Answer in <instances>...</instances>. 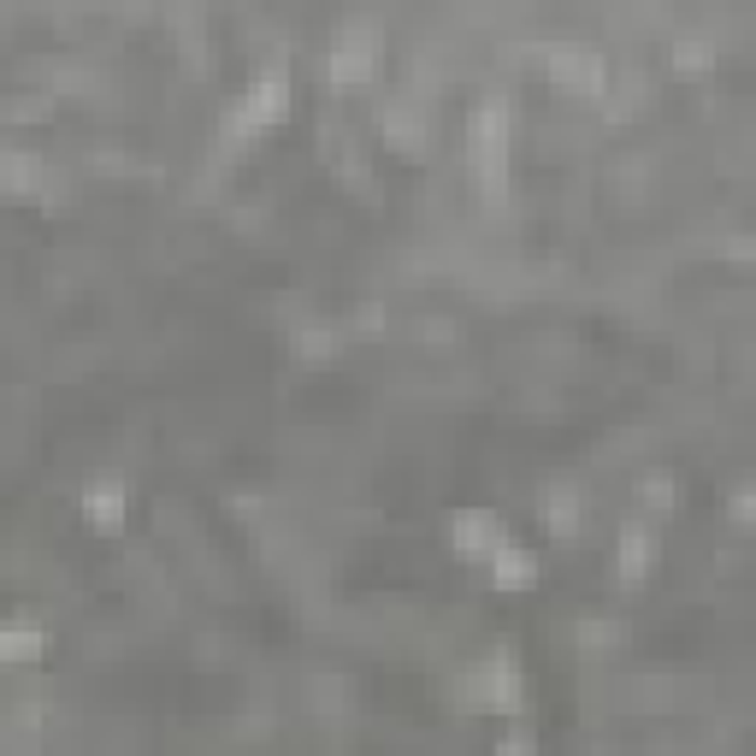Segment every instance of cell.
Returning <instances> with one entry per match:
<instances>
[{
    "instance_id": "4",
    "label": "cell",
    "mask_w": 756,
    "mask_h": 756,
    "mask_svg": "<svg viewBox=\"0 0 756 756\" xmlns=\"http://www.w3.org/2000/svg\"><path fill=\"white\" fill-rule=\"evenodd\" d=\"M497 538V520L491 514H461V526H455V544L461 550H485Z\"/></svg>"
},
{
    "instance_id": "6",
    "label": "cell",
    "mask_w": 756,
    "mask_h": 756,
    "mask_svg": "<svg viewBox=\"0 0 756 756\" xmlns=\"http://www.w3.org/2000/svg\"><path fill=\"white\" fill-rule=\"evenodd\" d=\"M42 644V632L36 627H12V632H0V656H30Z\"/></svg>"
},
{
    "instance_id": "1",
    "label": "cell",
    "mask_w": 756,
    "mask_h": 756,
    "mask_svg": "<svg viewBox=\"0 0 756 756\" xmlns=\"http://www.w3.org/2000/svg\"><path fill=\"white\" fill-rule=\"evenodd\" d=\"M284 113V77H260L249 89V101H243V119L249 125H272Z\"/></svg>"
},
{
    "instance_id": "3",
    "label": "cell",
    "mask_w": 756,
    "mask_h": 756,
    "mask_svg": "<svg viewBox=\"0 0 756 756\" xmlns=\"http://www.w3.org/2000/svg\"><path fill=\"white\" fill-rule=\"evenodd\" d=\"M532 573H538V562H532L526 550H503V556H497V585H503V591L532 585Z\"/></svg>"
},
{
    "instance_id": "8",
    "label": "cell",
    "mask_w": 756,
    "mask_h": 756,
    "mask_svg": "<svg viewBox=\"0 0 756 756\" xmlns=\"http://www.w3.org/2000/svg\"><path fill=\"white\" fill-rule=\"evenodd\" d=\"M503 756H532V751H526V745H503Z\"/></svg>"
},
{
    "instance_id": "7",
    "label": "cell",
    "mask_w": 756,
    "mask_h": 756,
    "mask_svg": "<svg viewBox=\"0 0 756 756\" xmlns=\"http://www.w3.org/2000/svg\"><path fill=\"white\" fill-rule=\"evenodd\" d=\"M573 497H550V532H573Z\"/></svg>"
},
{
    "instance_id": "2",
    "label": "cell",
    "mask_w": 756,
    "mask_h": 756,
    "mask_svg": "<svg viewBox=\"0 0 756 756\" xmlns=\"http://www.w3.org/2000/svg\"><path fill=\"white\" fill-rule=\"evenodd\" d=\"M83 508L101 520V526H119V508H125V491L113 485V479H101V485H89V497H83Z\"/></svg>"
},
{
    "instance_id": "5",
    "label": "cell",
    "mask_w": 756,
    "mask_h": 756,
    "mask_svg": "<svg viewBox=\"0 0 756 756\" xmlns=\"http://www.w3.org/2000/svg\"><path fill=\"white\" fill-rule=\"evenodd\" d=\"M367 71H373V54H367V48H355V42L331 54V77H367Z\"/></svg>"
}]
</instances>
